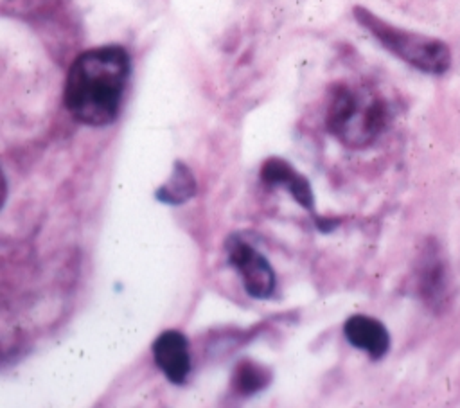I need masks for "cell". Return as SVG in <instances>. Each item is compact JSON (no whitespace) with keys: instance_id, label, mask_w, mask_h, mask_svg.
Returning <instances> with one entry per match:
<instances>
[{"instance_id":"6da1fadb","label":"cell","mask_w":460,"mask_h":408,"mask_svg":"<svg viewBox=\"0 0 460 408\" xmlns=\"http://www.w3.org/2000/svg\"><path fill=\"white\" fill-rule=\"evenodd\" d=\"M131 63L120 45H104L81 52L65 79V106L81 124H111L122 104Z\"/></svg>"},{"instance_id":"7a4b0ae2","label":"cell","mask_w":460,"mask_h":408,"mask_svg":"<svg viewBox=\"0 0 460 408\" xmlns=\"http://www.w3.org/2000/svg\"><path fill=\"white\" fill-rule=\"evenodd\" d=\"M388 104L368 86L340 83L331 90L325 126L349 149L372 146L388 128Z\"/></svg>"},{"instance_id":"3957f363","label":"cell","mask_w":460,"mask_h":408,"mask_svg":"<svg viewBox=\"0 0 460 408\" xmlns=\"http://www.w3.org/2000/svg\"><path fill=\"white\" fill-rule=\"evenodd\" d=\"M354 16L386 50L413 68L444 74L451 67V50L442 40L395 27L365 7H354Z\"/></svg>"},{"instance_id":"277c9868","label":"cell","mask_w":460,"mask_h":408,"mask_svg":"<svg viewBox=\"0 0 460 408\" xmlns=\"http://www.w3.org/2000/svg\"><path fill=\"white\" fill-rule=\"evenodd\" d=\"M228 262L243 280V288L252 298L268 300L277 288V275L270 261L239 234H230L225 241Z\"/></svg>"},{"instance_id":"5b68a950","label":"cell","mask_w":460,"mask_h":408,"mask_svg":"<svg viewBox=\"0 0 460 408\" xmlns=\"http://www.w3.org/2000/svg\"><path fill=\"white\" fill-rule=\"evenodd\" d=\"M151 350L156 367L167 377V381L172 385H183L192 365L187 336L176 329L162 331L155 338Z\"/></svg>"},{"instance_id":"8992f818","label":"cell","mask_w":460,"mask_h":408,"mask_svg":"<svg viewBox=\"0 0 460 408\" xmlns=\"http://www.w3.org/2000/svg\"><path fill=\"white\" fill-rule=\"evenodd\" d=\"M261 180L270 187L286 189L302 208H305L311 216L316 217L314 194H313L311 183L302 173H298L293 167L291 162L280 156L266 158L261 165Z\"/></svg>"},{"instance_id":"52a82bcc","label":"cell","mask_w":460,"mask_h":408,"mask_svg":"<svg viewBox=\"0 0 460 408\" xmlns=\"http://www.w3.org/2000/svg\"><path fill=\"white\" fill-rule=\"evenodd\" d=\"M347 341L365 350L372 359H381L390 350V333L385 324L368 315H352L343 324Z\"/></svg>"},{"instance_id":"ba28073f","label":"cell","mask_w":460,"mask_h":408,"mask_svg":"<svg viewBox=\"0 0 460 408\" xmlns=\"http://www.w3.org/2000/svg\"><path fill=\"white\" fill-rule=\"evenodd\" d=\"M196 192H198V183L192 171L189 169L187 164H183L181 160H176L172 164L171 176L155 191V198L165 205H181L190 198H194Z\"/></svg>"},{"instance_id":"9c48e42d","label":"cell","mask_w":460,"mask_h":408,"mask_svg":"<svg viewBox=\"0 0 460 408\" xmlns=\"http://www.w3.org/2000/svg\"><path fill=\"white\" fill-rule=\"evenodd\" d=\"M271 381V372L264 365L243 359L235 365L234 376H232V388L241 397L255 395L257 392L264 390Z\"/></svg>"},{"instance_id":"30bf717a","label":"cell","mask_w":460,"mask_h":408,"mask_svg":"<svg viewBox=\"0 0 460 408\" xmlns=\"http://www.w3.org/2000/svg\"><path fill=\"white\" fill-rule=\"evenodd\" d=\"M426 257L420 268V277H419V286L420 293L428 302H440L444 297V288H446V279H444V268L440 259L435 257Z\"/></svg>"}]
</instances>
